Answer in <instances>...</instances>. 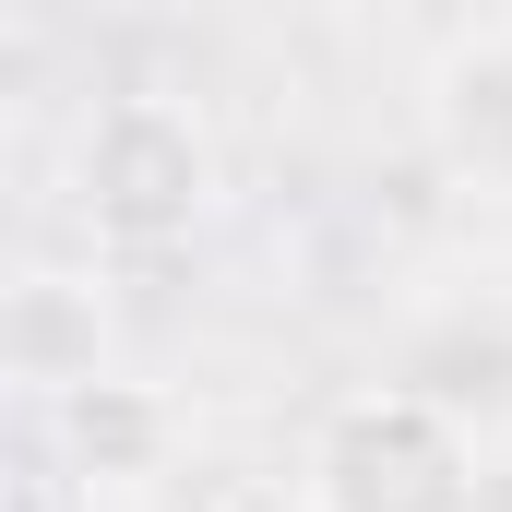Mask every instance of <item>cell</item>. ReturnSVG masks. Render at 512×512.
<instances>
[{"mask_svg":"<svg viewBox=\"0 0 512 512\" xmlns=\"http://www.w3.org/2000/svg\"><path fill=\"white\" fill-rule=\"evenodd\" d=\"M429 131L465 179L512 191V12L501 24H465L441 60H429Z\"/></svg>","mask_w":512,"mask_h":512,"instance_id":"3957f363","label":"cell"},{"mask_svg":"<svg viewBox=\"0 0 512 512\" xmlns=\"http://www.w3.org/2000/svg\"><path fill=\"white\" fill-rule=\"evenodd\" d=\"M298 489H310V512H477V429L441 393L370 382L322 405Z\"/></svg>","mask_w":512,"mask_h":512,"instance_id":"6da1fadb","label":"cell"},{"mask_svg":"<svg viewBox=\"0 0 512 512\" xmlns=\"http://www.w3.org/2000/svg\"><path fill=\"white\" fill-rule=\"evenodd\" d=\"M72 203L96 239H179L203 203H215V143L191 131V108L167 96H120L96 108L72 143Z\"/></svg>","mask_w":512,"mask_h":512,"instance_id":"7a4b0ae2","label":"cell"}]
</instances>
